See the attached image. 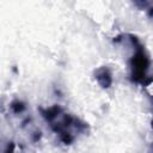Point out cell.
I'll return each instance as SVG.
<instances>
[{"instance_id": "6da1fadb", "label": "cell", "mask_w": 153, "mask_h": 153, "mask_svg": "<svg viewBox=\"0 0 153 153\" xmlns=\"http://www.w3.org/2000/svg\"><path fill=\"white\" fill-rule=\"evenodd\" d=\"M147 65H148V61L142 53H139L135 55V57L133 59V66H134L133 68L135 69V74H134L135 79H139L143 75V72H145Z\"/></svg>"}, {"instance_id": "7a4b0ae2", "label": "cell", "mask_w": 153, "mask_h": 153, "mask_svg": "<svg viewBox=\"0 0 153 153\" xmlns=\"http://www.w3.org/2000/svg\"><path fill=\"white\" fill-rule=\"evenodd\" d=\"M97 78H98L99 82H100L104 87H108V86L111 84V76H110V73H109L106 69H102V71L97 74Z\"/></svg>"}]
</instances>
